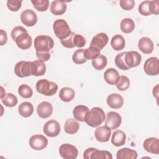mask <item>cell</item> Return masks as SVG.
<instances>
[{
  "label": "cell",
  "instance_id": "4",
  "mask_svg": "<svg viewBox=\"0 0 159 159\" xmlns=\"http://www.w3.org/2000/svg\"><path fill=\"white\" fill-rule=\"evenodd\" d=\"M53 29L55 35L60 40L66 39L71 33L68 23L62 19L55 20L53 24Z\"/></svg>",
  "mask_w": 159,
  "mask_h": 159
},
{
  "label": "cell",
  "instance_id": "37",
  "mask_svg": "<svg viewBox=\"0 0 159 159\" xmlns=\"http://www.w3.org/2000/svg\"><path fill=\"white\" fill-rule=\"evenodd\" d=\"M91 158L92 159H112V154L107 150H96L91 155Z\"/></svg>",
  "mask_w": 159,
  "mask_h": 159
},
{
  "label": "cell",
  "instance_id": "9",
  "mask_svg": "<svg viewBox=\"0 0 159 159\" xmlns=\"http://www.w3.org/2000/svg\"><path fill=\"white\" fill-rule=\"evenodd\" d=\"M44 134L50 137H55L59 135L60 132V126L58 121L55 120H50L45 122L43 127Z\"/></svg>",
  "mask_w": 159,
  "mask_h": 159
},
{
  "label": "cell",
  "instance_id": "29",
  "mask_svg": "<svg viewBox=\"0 0 159 159\" xmlns=\"http://www.w3.org/2000/svg\"><path fill=\"white\" fill-rule=\"evenodd\" d=\"M120 28L122 32L125 34L131 33L135 29V23L130 18H124L120 24Z\"/></svg>",
  "mask_w": 159,
  "mask_h": 159
},
{
  "label": "cell",
  "instance_id": "19",
  "mask_svg": "<svg viewBox=\"0 0 159 159\" xmlns=\"http://www.w3.org/2000/svg\"><path fill=\"white\" fill-rule=\"evenodd\" d=\"M107 105L112 109H119L124 104L123 97L117 93L109 94L106 99Z\"/></svg>",
  "mask_w": 159,
  "mask_h": 159
},
{
  "label": "cell",
  "instance_id": "13",
  "mask_svg": "<svg viewBox=\"0 0 159 159\" xmlns=\"http://www.w3.org/2000/svg\"><path fill=\"white\" fill-rule=\"evenodd\" d=\"M109 38L106 33L101 32L95 35L91 42L90 46L95 47L100 51L107 44Z\"/></svg>",
  "mask_w": 159,
  "mask_h": 159
},
{
  "label": "cell",
  "instance_id": "3",
  "mask_svg": "<svg viewBox=\"0 0 159 159\" xmlns=\"http://www.w3.org/2000/svg\"><path fill=\"white\" fill-rule=\"evenodd\" d=\"M35 88L40 94L47 96H52L57 93L58 86L53 81H49L47 79H42L37 82Z\"/></svg>",
  "mask_w": 159,
  "mask_h": 159
},
{
  "label": "cell",
  "instance_id": "10",
  "mask_svg": "<svg viewBox=\"0 0 159 159\" xmlns=\"http://www.w3.org/2000/svg\"><path fill=\"white\" fill-rule=\"evenodd\" d=\"M29 145L30 147L35 150H42L48 145L47 139L40 134L32 135L29 139Z\"/></svg>",
  "mask_w": 159,
  "mask_h": 159
},
{
  "label": "cell",
  "instance_id": "27",
  "mask_svg": "<svg viewBox=\"0 0 159 159\" xmlns=\"http://www.w3.org/2000/svg\"><path fill=\"white\" fill-rule=\"evenodd\" d=\"M18 111L21 116L24 117H29L33 114V105L29 102H23L19 106Z\"/></svg>",
  "mask_w": 159,
  "mask_h": 159
},
{
  "label": "cell",
  "instance_id": "20",
  "mask_svg": "<svg viewBox=\"0 0 159 159\" xmlns=\"http://www.w3.org/2000/svg\"><path fill=\"white\" fill-rule=\"evenodd\" d=\"M67 9V6L64 1L55 0L51 2L50 10V12L55 16L63 14Z\"/></svg>",
  "mask_w": 159,
  "mask_h": 159
},
{
  "label": "cell",
  "instance_id": "1",
  "mask_svg": "<svg viewBox=\"0 0 159 159\" xmlns=\"http://www.w3.org/2000/svg\"><path fill=\"white\" fill-rule=\"evenodd\" d=\"M104 111L99 107H94L89 110L84 117V122L87 125L92 127L99 126L104 121Z\"/></svg>",
  "mask_w": 159,
  "mask_h": 159
},
{
  "label": "cell",
  "instance_id": "18",
  "mask_svg": "<svg viewBox=\"0 0 159 159\" xmlns=\"http://www.w3.org/2000/svg\"><path fill=\"white\" fill-rule=\"evenodd\" d=\"M138 48L142 53L145 54H150L154 49L153 42L148 37H142L138 42Z\"/></svg>",
  "mask_w": 159,
  "mask_h": 159
},
{
  "label": "cell",
  "instance_id": "38",
  "mask_svg": "<svg viewBox=\"0 0 159 159\" xmlns=\"http://www.w3.org/2000/svg\"><path fill=\"white\" fill-rule=\"evenodd\" d=\"M116 85L119 90L121 91H125L130 86V80L127 76L122 75L120 76L119 81Z\"/></svg>",
  "mask_w": 159,
  "mask_h": 159
},
{
  "label": "cell",
  "instance_id": "40",
  "mask_svg": "<svg viewBox=\"0 0 159 159\" xmlns=\"http://www.w3.org/2000/svg\"><path fill=\"white\" fill-rule=\"evenodd\" d=\"M22 1L19 0H7V6L8 9L12 12L18 11L21 7Z\"/></svg>",
  "mask_w": 159,
  "mask_h": 159
},
{
  "label": "cell",
  "instance_id": "17",
  "mask_svg": "<svg viewBox=\"0 0 159 159\" xmlns=\"http://www.w3.org/2000/svg\"><path fill=\"white\" fill-rule=\"evenodd\" d=\"M111 130L106 125L98 127L94 131V136L97 141L99 142H107L111 137Z\"/></svg>",
  "mask_w": 159,
  "mask_h": 159
},
{
  "label": "cell",
  "instance_id": "14",
  "mask_svg": "<svg viewBox=\"0 0 159 159\" xmlns=\"http://www.w3.org/2000/svg\"><path fill=\"white\" fill-rule=\"evenodd\" d=\"M143 147L148 153L156 155L159 153V140L158 138L150 137L145 139Z\"/></svg>",
  "mask_w": 159,
  "mask_h": 159
},
{
  "label": "cell",
  "instance_id": "50",
  "mask_svg": "<svg viewBox=\"0 0 159 159\" xmlns=\"http://www.w3.org/2000/svg\"><path fill=\"white\" fill-rule=\"evenodd\" d=\"M1 91H2V92H1V99H2V98L6 95V94L3 93V91H4V90L3 87H2V86H1Z\"/></svg>",
  "mask_w": 159,
  "mask_h": 159
},
{
  "label": "cell",
  "instance_id": "31",
  "mask_svg": "<svg viewBox=\"0 0 159 159\" xmlns=\"http://www.w3.org/2000/svg\"><path fill=\"white\" fill-rule=\"evenodd\" d=\"M2 103L7 107H14L18 102V99L16 96L12 93H8L1 99Z\"/></svg>",
  "mask_w": 159,
  "mask_h": 159
},
{
  "label": "cell",
  "instance_id": "34",
  "mask_svg": "<svg viewBox=\"0 0 159 159\" xmlns=\"http://www.w3.org/2000/svg\"><path fill=\"white\" fill-rule=\"evenodd\" d=\"M34 7L40 12L46 11L49 6V1L48 0H32Z\"/></svg>",
  "mask_w": 159,
  "mask_h": 159
},
{
  "label": "cell",
  "instance_id": "41",
  "mask_svg": "<svg viewBox=\"0 0 159 159\" xmlns=\"http://www.w3.org/2000/svg\"><path fill=\"white\" fill-rule=\"evenodd\" d=\"M35 64L36 65V74L35 76H39L43 75L46 72V65L43 61L40 60H35L34 61Z\"/></svg>",
  "mask_w": 159,
  "mask_h": 159
},
{
  "label": "cell",
  "instance_id": "32",
  "mask_svg": "<svg viewBox=\"0 0 159 159\" xmlns=\"http://www.w3.org/2000/svg\"><path fill=\"white\" fill-rule=\"evenodd\" d=\"M100 55V50L98 48L91 47H88L86 49H84V58L88 60H94L97 58Z\"/></svg>",
  "mask_w": 159,
  "mask_h": 159
},
{
  "label": "cell",
  "instance_id": "30",
  "mask_svg": "<svg viewBox=\"0 0 159 159\" xmlns=\"http://www.w3.org/2000/svg\"><path fill=\"white\" fill-rule=\"evenodd\" d=\"M107 63V59L106 56L100 54L97 58L92 60V65L96 70H101L104 69Z\"/></svg>",
  "mask_w": 159,
  "mask_h": 159
},
{
  "label": "cell",
  "instance_id": "15",
  "mask_svg": "<svg viewBox=\"0 0 159 159\" xmlns=\"http://www.w3.org/2000/svg\"><path fill=\"white\" fill-rule=\"evenodd\" d=\"M17 46L22 50L29 49L32 44V39L28 32L22 33L19 35L14 41Z\"/></svg>",
  "mask_w": 159,
  "mask_h": 159
},
{
  "label": "cell",
  "instance_id": "46",
  "mask_svg": "<svg viewBox=\"0 0 159 159\" xmlns=\"http://www.w3.org/2000/svg\"><path fill=\"white\" fill-rule=\"evenodd\" d=\"M149 8L151 14L158 15L159 14V1H150Z\"/></svg>",
  "mask_w": 159,
  "mask_h": 159
},
{
  "label": "cell",
  "instance_id": "26",
  "mask_svg": "<svg viewBox=\"0 0 159 159\" xmlns=\"http://www.w3.org/2000/svg\"><path fill=\"white\" fill-rule=\"evenodd\" d=\"M75 91L69 87H63L59 92V97L60 99L65 102H68L72 101L75 98Z\"/></svg>",
  "mask_w": 159,
  "mask_h": 159
},
{
  "label": "cell",
  "instance_id": "6",
  "mask_svg": "<svg viewBox=\"0 0 159 159\" xmlns=\"http://www.w3.org/2000/svg\"><path fill=\"white\" fill-rule=\"evenodd\" d=\"M143 70L148 76H156L159 73V60L157 57H150L144 63Z\"/></svg>",
  "mask_w": 159,
  "mask_h": 159
},
{
  "label": "cell",
  "instance_id": "16",
  "mask_svg": "<svg viewBox=\"0 0 159 159\" xmlns=\"http://www.w3.org/2000/svg\"><path fill=\"white\" fill-rule=\"evenodd\" d=\"M37 112L40 117L42 119L48 118L53 113V106L50 102L43 101L37 106Z\"/></svg>",
  "mask_w": 159,
  "mask_h": 159
},
{
  "label": "cell",
  "instance_id": "43",
  "mask_svg": "<svg viewBox=\"0 0 159 159\" xmlns=\"http://www.w3.org/2000/svg\"><path fill=\"white\" fill-rule=\"evenodd\" d=\"M73 43L75 47L81 48L86 45V41L83 35L80 34H75L73 37Z\"/></svg>",
  "mask_w": 159,
  "mask_h": 159
},
{
  "label": "cell",
  "instance_id": "36",
  "mask_svg": "<svg viewBox=\"0 0 159 159\" xmlns=\"http://www.w3.org/2000/svg\"><path fill=\"white\" fill-rule=\"evenodd\" d=\"M125 53V52H121L119 54H117L115 57V64L117 66V68H119L120 70H128L130 69L125 64V60H124V55Z\"/></svg>",
  "mask_w": 159,
  "mask_h": 159
},
{
  "label": "cell",
  "instance_id": "47",
  "mask_svg": "<svg viewBox=\"0 0 159 159\" xmlns=\"http://www.w3.org/2000/svg\"><path fill=\"white\" fill-rule=\"evenodd\" d=\"M37 58L39 60L42 61L43 62L47 61L50 58V52H35Z\"/></svg>",
  "mask_w": 159,
  "mask_h": 159
},
{
  "label": "cell",
  "instance_id": "28",
  "mask_svg": "<svg viewBox=\"0 0 159 159\" xmlns=\"http://www.w3.org/2000/svg\"><path fill=\"white\" fill-rule=\"evenodd\" d=\"M111 45L114 50L116 51H119L124 48L125 41L121 35L117 34L112 37L111 41Z\"/></svg>",
  "mask_w": 159,
  "mask_h": 159
},
{
  "label": "cell",
  "instance_id": "2",
  "mask_svg": "<svg viewBox=\"0 0 159 159\" xmlns=\"http://www.w3.org/2000/svg\"><path fill=\"white\" fill-rule=\"evenodd\" d=\"M36 65L34 61H20L16 63L14 67V73L17 76L24 78L30 76H35Z\"/></svg>",
  "mask_w": 159,
  "mask_h": 159
},
{
  "label": "cell",
  "instance_id": "42",
  "mask_svg": "<svg viewBox=\"0 0 159 159\" xmlns=\"http://www.w3.org/2000/svg\"><path fill=\"white\" fill-rule=\"evenodd\" d=\"M76 34L73 32H71V34L69 35L68 37H67L65 39L63 40H61L60 42L61 43V45L68 48H74L75 46L73 43V37Z\"/></svg>",
  "mask_w": 159,
  "mask_h": 159
},
{
  "label": "cell",
  "instance_id": "33",
  "mask_svg": "<svg viewBox=\"0 0 159 159\" xmlns=\"http://www.w3.org/2000/svg\"><path fill=\"white\" fill-rule=\"evenodd\" d=\"M18 93L22 98L28 99L32 97L33 91L32 88L27 84H22L20 85L18 88Z\"/></svg>",
  "mask_w": 159,
  "mask_h": 159
},
{
  "label": "cell",
  "instance_id": "7",
  "mask_svg": "<svg viewBox=\"0 0 159 159\" xmlns=\"http://www.w3.org/2000/svg\"><path fill=\"white\" fill-rule=\"evenodd\" d=\"M122 117L120 115L114 111H110L107 113L105 120V125L111 130L117 129L121 124Z\"/></svg>",
  "mask_w": 159,
  "mask_h": 159
},
{
  "label": "cell",
  "instance_id": "49",
  "mask_svg": "<svg viewBox=\"0 0 159 159\" xmlns=\"http://www.w3.org/2000/svg\"><path fill=\"white\" fill-rule=\"evenodd\" d=\"M97 149H98V148H93V147L87 148V149L84 152V153H83V158H85V159H90L92 153H93L96 150H97Z\"/></svg>",
  "mask_w": 159,
  "mask_h": 159
},
{
  "label": "cell",
  "instance_id": "24",
  "mask_svg": "<svg viewBox=\"0 0 159 159\" xmlns=\"http://www.w3.org/2000/svg\"><path fill=\"white\" fill-rule=\"evenodd\" d=\"M126 135L120 130H117L112 134L111 138V143L116 147L124 145L125 143Z\"/></svg>",
  "mask_w": 159,
  "mask_h": 159
},
{
  "label": "cell",
  "instance_id": "12",
  "mask_svg": "<svg viewBox=\"0 0 159 159\" xmlns=\"http://www.w3.org/2000/svg\"><path fill=\"white\" fill-rule=\"evenodd\" d=\"M20 20L25 25L32 27L36 24L38 19L34 11L31 9H25L20 14Z\"/></svg>",
  "mask_w": 159,
  "mask_h": 159
},
{
  "label": "cell",
  "instance_id": "22",
  "mask_svg": "<svg viewBox=\"0 0 159 159\" xmlns=\"http://www.w3.org/2000/svg\"><path fill=\"white\" fill-rule=\"evenodd\" d=\"M137 157V152L129 148L119 149L116 153L117 159H136Z\"/></svg>",
  "mask_w": 159,
  "mask_h": 159
},
{
  "label": "cell",
  "instance_id": "8",
  "mask_svg": "<svg viewBox=\"0 0 159 159\" xmlns=\"http://www.w3.org/2000/svg\"><path fill=\"white\" fill-rule=\"evenodd\" d=\"M60 156L65 159H75L78 154V150L76 147L70 143H63L59 148Z\"/></svg>",
  "mask_w": 159,
  "mask_h": 159
},
{
  "label": "cell",
  "instance_id": "25",
  "mask_svg": "<svg viewBox=\"0 0 159 159\" xmlns=\"http://www.w3.org/2000/svg\"><path fill=\"white\" fill-rule=\"evenodd\" d=\"M89 111L87 106L84 105H78L75 107L73 111V115L75 119L80 122H84V117Z\"/></svg>",
  "mask_w": 159,
  "mask_h": 159
},
{
  "label": "cell",
  "instance_id": "5",
  "mask_svg": "<svg viewBox=\"0 0 159 159\" xmlns=\"http://www.w3.org/2000/svg\"><path fill=\"white\" fill-rule=\"evenodd\" d=\"M54 46L53 39L45 35H40L34 40V47L37 52H50Z\"/></svg>",
  "mask_w": 159,
  "mask_h": 159
},
{
  "label": "cell",
  "instance_id": "35",
  "mask_svg": "<svg viewBox=\"0 0 159 159\" xmlns=\"http://www.w3.org/2000/svg\"><path fill=\"white\" fill-rule=\"evenodd\" d=\"M84 49H78L76 50L72 57L73 61L78 65H81L86 62L87 60L84 57Z\"/></svg>",
  "mask_w": 159,
  "mask_h": 159
},
{
  "label": "cell",
  "instance_id": "21",
  "mask_svg": "<svg viewBox=\"0 0 159 159\" xmlns=\"http://www.w3.org/2000/svg\"><path fill=\"white\" fill-rule=\"evenodd\" d=\"M119 78V72L113 68H108L104 73V79L105 81L110 85L116 84Z\"/></svg>",
  "mask_w": 159,
  "mask_h": 159
},
{
  "label": "cell",
  "instance_id": "48",
  "mask_svg": "<svg viewBox=\"0 0 159 159\" xmlns=\"http://www.w3.org/2000/svg\"><path fill=\"white\" fill-rule=\"evenodd\" d=\"M7 41V35L6 31L1 29L0 30V45L1 46L5 45Z\"/></svg>",
  "mask_w": 159,
  "mask_h": 159
},
{
  "label": "cell",
  "instance_id": "11",
  "mask_svg": "<svg viewBox=\"0 0 159 159\" xmlns=\"http://www.w3.org/2000/svg\"><path fill=\"white\" fill-rule=\"evenodd\" d=\"M124 60L126 65L129 68H135L140 64L142 57L140 54L136 51L125 52L124 55Z\"/></svg>",
  "mask_w": 159,
  "mask_h": 159
},
{
  "label": "cell",
  "instance_id": "44",
  "mask_svg": "<svg viewBox=\"0 0 159 159\" xmlns=\"http://www.w3.org/2000/svg\"><path fill=\"white\" fill-rule=\"evenodd\" d=\"M27 32V30L23 27L22 26H16L15 27L13 28V29L11 31V38L14 41H15L16 39L21 34Z\"/></svg>",
  "mask_w": 159,
  "mask_h": 159
},
{
  "label": "cell",
  "instance_id": "23",
  "mask_svg": "<svg viewBox=\"0 0 159 159\" xmlns=\"http://www.w3.org/2000/svg\"><path fill=\"white\" fill-rule=\"evenodd\" d=\"M80 128V124L77 120L75 119H68L66 120L64 125V130L68 134H76Z\"/></svg>",
  "mask_w": 159,
  "mask_h": 159
},
{
  "label": "cell",
  "instance_id": "45",
  "mask_svg": "<svg viewBox=\"0 0 159 159\" xmlns=\"http://www.w3.org/2000/svg\"><path fill=\"white\" fill-rule=\"evenodd\" d=\"M120 7L125 11L132 10L135 6V1L134 0H123L119 2Z\"/></svg>",
  "mask_w": 159,
  "mask_h": 159
},
{
  "label": "cell",
  "instance_id": "39",
  "mask_svg": "<svg viewBox=\"0 0 159 159\" xmlns=\"http://www.w3.org/2000/svg\"><path fill=\"white\" fill-rule=\"evenodd\" d=\"M149 4L150 1H144L140 4L138 7V10L141 15L144 16H148L151 15L149 8Z\"/></svg>",
  "mask_w": 159,
  "mask_h": 159
}]
</instances>
